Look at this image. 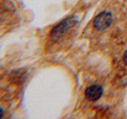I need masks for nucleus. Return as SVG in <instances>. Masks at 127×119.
Masks as SVG:
<instances>
[{"label": "nucleus", "instance_id": "obj_3", "mask_svg": "<svg viewBox=\"0 0 127 119\" xmlns=\"http://www.w3.org/2000/svg\"><path fill=\"white\" fill-rule=\"evenodd\" d=\"M102 93H103V90L101 88V86L94 84L85 90V97L90 101H96L101 98Z\"/></svg>", "mask_w": 127, "mask_h": 119}, {"label": "nucleus", "instance_id": "obj_1", "mask_svg": "<svg viewBox=\"0 0 127 119\" xmlns=\"http://www.w3.org/2000/svg\"><path fill=\"white\" fill-rule=\"evenodd\" d=\"M77 22L78 21L76 20L74 17H69L63 22H61L60 24H58L57 26H55L52 28V30L50 32L51 39L54 41L59 40L61 37H63L64 34L68 30L69 28H71L75 24H77Z\"/></svg>", "mask_w": 127, "mask_h": 119}, {"label": "nucleus", "instance_id": "obj_2", "mask_svg": "<svg viewBox=\"0 0 127 119\" xmlns=\"http://www.w3.org/2000/svg\"><path fill=\"white\" fill-rule=\"evenodd\" d=\"M112 19H113V16H112L111 12L102 11L95 17V19L93 21V25H94L96 29L103 30L111 25Z\"/></svg>", "mask_w": 127, "mask_h": 119}, {"label": "nucleus", "instance_id": "obj_5", "mask_svg": "<svg viewBox=\"0 0 127 119\" xmlns=\"http://www.w3.org/2000/svg\"><path fill=\"white\" fill-rule=\"evenodd\" d=\"M123 61H124V62L127 64V50L125 51V53H124V56H123Z\"/></svg>", "mask_w": 127, "mask_h": 119}, {"label": "nucleus", "instance_id": "obj_4", "mask_svg": "<svg viewBox=\"0 0 127 119\" xmlns=\"http://www.w3.org/2000/svg\"><path fill=\"white\" fill-rule=\"evenodd\" d=\"M3 116H4V110L0 107V118H3Z\"/></svg>", "mask_w": 127, "mask_h": 119}]
</instances>
